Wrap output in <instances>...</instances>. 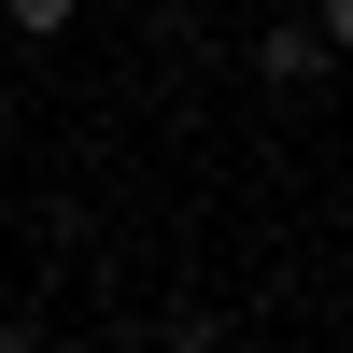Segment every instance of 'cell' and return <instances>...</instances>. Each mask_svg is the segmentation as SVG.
<instances>
[{
  "label": "cell",
  "instance_id": "obj_2",
  "mask_svg": "<svg viewBox=\"0 0 353 353\" xmlns=\"http://www.w3.org/2000/svg\"><path fill=\"white\" fill-rule=\"evenodd\" d=\"M71 14H85V0H0V28H14L28 57H43V43H71Z\"/></svg>",
  "mask_w": 353,
  "mask_h": 353
},
{
  "label": "cell",
  "instance_id": "obj_1",
  "mask_svg": "<svg viewBox=\"0 0 353 353\" xmlns=\"http://www.w3.org/2000/svg\"><path fill=\"white\" fill-rule=\"evenodd\" d=\"M254 85H269V99L325 85V43H311V28H254Z\"/></svg>",
  "mask_w": 353,
  "mask_h": 353
}]
</instances>
